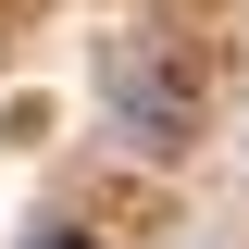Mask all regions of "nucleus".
<instances>
[{"instance_id":"f257e3e1","label":"nucleus","mask_w":249,"mask_h":249,"mask_svg":"<svg viewBox=\"0 0 249 249\" xmlns=\"http://www.w3.org/2000/svg\"><path fill=\"white\" fill-rule=\"evenodd\" d=\"M100 100H112V124L137 150H175L187 137V75L150 50V37H112V50H100Z\"/></svg>"},{"instance_id":"f03ea898","label":"nucleus","mask_w":249,"mask_h":249,"mask_svg":"<svg viewBox=\"0 0 249 249\" xmlns=\"http://www.w3.org/2000/svg\"><path fill=\"white\" fill-rule=\"evenodd\" d=\"M25 249H100V237H75V224H50V237H25Z\"/></svg>"}]
</instances>
